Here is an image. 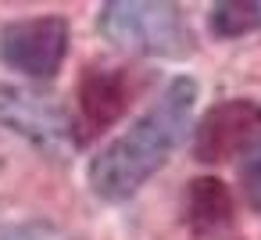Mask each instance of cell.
<instances>
[{
  "label": "cell",
  "mask_w": 261,
  "mask_h": 240,
  "mask_svg": "<svg viewBox=\"0 0 261 240\" xmlns=\"http://www.w3.org/2000/svg\"><path fill=\"white\" fill-rule=\"evenodd\" d=\"M197 104V83L179 76L172 79L154 108L140 115L122 136H115L86 169V183L100 201H129L182 143Z\"/></svg>",
  "instance_id": "6da1fadb"
},
{
  "label": "cell",
  "mask_w": 261,
  "mask_h": 240,
  "mask_svg": "<svg viewBox=\"0 0 261 240\" xmlns=\"http://www.w3.org/2000/svg\"><path fill=\"white\" fill-rule=\"evenodd\" d=\"M100 33L115 47L154 58H186L193 51V29L175 4H104Z\"/></svg>",
  "instance_id": "7a4b0ae2"
},
{
  "label": "cell",
  "mask_w": 261,
  "mask_h": 240,
  "mask_svg": "<svg viewBox=\"0 0 261 240\" xmlns=\"http://www.w3.org/2000/svg\"><path fill=\"white\" fill-rule=\"evenodd\" d=\"M68 22L61 15L25 18L0 29V58L22 76L50 79L68 54Z\"/></svg>",
  "instance_id": "3957f363"
},
{
  "label": "cell",
  "mask_w": 261,
  "mask_h": 240,
  "mask_svg": "<svg viewBox=\"0 0 261 240\" xmlns=\"http://www.w3.org/2000/svg\"><path fill=\"white\" fill-rule=\"evenodd\" d=\"M261 147V104L250 97L215 104L197 129V158L200 161H229L247 158Z\"/></svg>",
  "instance_id": "277c9868"
},
{
  "label": "cell",
  "mask_w": 261,
  "mask_h": 240,
  "mask_svg": "<svg viewBox=\"0 0 261 240\" xmlns=\"http://www.w3.org/2000/svg\"><path fill=\"white\" fill-rule=\"evenodd\" d=\"M0 126L25 136L36 147H65L72 143V122L47 93H33L25 86L0 83Z\"/></svg>",
  "instance_id": "5b68a950"
},
{
  "label": "cell",
  "mask_w": 261,
  "mask_h": 240,
  "mask_svg": "<svg viewBox=\"0 0 261 240\" xmlns=\"http://www.w3.org/2000/svg\"><path fill=\"white\" fill-rule=\"evenodd\" d=\"M186 219L197 236H222L225 229H232V197H229L225 183H218V179L190 183Z\"/></svg>",
  "instance_id": "8992f818"
},
{
  "label": "cell",
  "mask_w": 261,
  "mask_h": 240,
  "mask_svg": "<svg viewBox=\"0 0 261 240\" xmlns=\"http://www.w3.org/2000/svg\"><path fill=\"white\" fill-rule=\"evenodd\" d=\"M125 101H129V93L122 86V76L100 72V68L90 72L83 79V108H86V122L93 126L90 133H97L100 126H108L111 118H118L122 108H125Z\"/></svg>",
  "instance_id": "52a82bcc"
},
{
  "label": "cell",
  "mask_w": 261,
  "mask_h": 240,
  "mask_svg": "<svg viewBox=\"0 0 261 240\" xmlns=\"http://www.w3.org/2000/svg\"><path fill=\"white\" fill-rule=\"evenodd\" d=\"M211 29L215 36H243L261 29V0H222L211 8Z\"/></svg>",
  "instance_id": "ba28073f"
},
{
  "label": "cell",
  "mask_w": 261,
  "mask_h": 240,
  "mask_svg": "<svg viewBox=\"0 0 261 240\" xmlns=\"http://www.w3.org/2000/svg\"><path fill=\"white\" fill-rule=\"evenodd\" d=\"M0 240H72V236L50 222H11L0 226Z\"/></svg>",
  "instance_id": "9c48e42d"
},
{
  "label": "cell",
  "mask_w": 261,
  "mask_h": 240,
  "mask_svg": "<svg viewBox=\"0 0 261 240\" xmlns=\"http://www.w3.org/2000/svg\"><path fill=\"white\" fill-rule=\"evenodd\" d=\"M240 183H243V194H247L250 208L261 211V147L250 151V154L240 161Z\"/></svg>",
  "instance_id": "30bf717a"
}]
</instances>
